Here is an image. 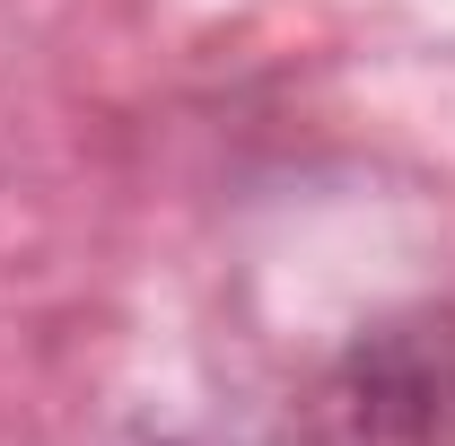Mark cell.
Segmentation results:
<instances>
[{
	"instance_id": "6da1fadb",
	"label": "cell",
	"mask_w": 455,
	"mask_h": 446,
	"mask_svg": "<svg viewBox=\"0 0 455 446\" xmlns=\"http://www.w3.org/2000/svg\"><path fill=\"white\" fill-rule=\"evenodd\" d=\"M315 446H455V298L359 333L307 402Z\"/></svg>"
}]
</instances>
